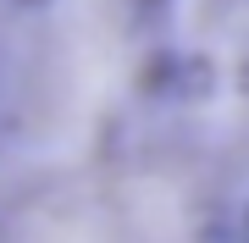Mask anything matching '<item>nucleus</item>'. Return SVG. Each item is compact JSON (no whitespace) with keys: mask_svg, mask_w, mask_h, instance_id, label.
<instances>
[{"mask_svg":"<svg viewBox=\"0 0 249 243\" xmlns=\"http://www.w3.org/2000/svg\"><path fill=\"white\" fill-rule=\"evenodd\" d=\"M155 6H160V0H155Z\"/></svg>","mask_w":249,"mask_h":243,"instance_id":"7ed1b4c3","label":"nucleus"},{"mask_svg":"<svg viewBox=\"0 0 249 243\" xmlns=\"http://www.w3.org/2000/svg\"><path fill=\"white\" fill-rule=\"evenodd\" d=\"M244 232H249V216H244Z\"/></svg>","mask_w":249,"mask_h":243,"instance_id":"f03ea898","label":"nucleus"},{"mask_svg":"<svg viewBox=\"0 0 249 243\" xmlns=\"http://www.w3.org/2000/svg\"><path fill=\"white\" fill-rule=\"evenodd\" d=\"M11 6H22V11H34V6H45V0H11Z\"/></svg>","mask_w":249,"mask_h":243,"instance_id":"f257e3e1","label":"nucleus"}]
</instances>
